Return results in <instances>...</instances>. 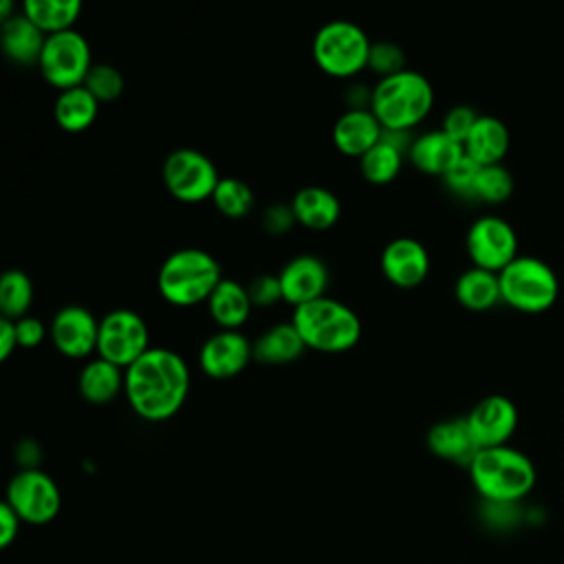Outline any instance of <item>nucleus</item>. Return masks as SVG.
<instances>
[{
	"instance_id": "1",
	"label": "nucleus",
	"mask_w": 564,
	"mask_h": 564,
	"mask_svg": "<svg viewBox=\"0 0 564 564\" xmlns=\"http://www.w3.org/2000/svg\"><path fill=\"white\" fill-rule=\"evenodd\" d=\"M189 392L187 361L172 348H150L126 368L123 394L130 410L150 423L172 419Z\"/></svg>"
},
{
	"instance_id": "2",
	"label": "nucleus",
	"mask_w": 564,
	"mask_h": 564,
	"mask_svg": "<svg viewBox=\"0 0 564 564\" xmlns=\"http://www.w3.org/2000/svg\"><path fill=\"white\" fill-rule=\"evenodd\" d=\"M467 471L480 498L494 505H513L535 485L531 458L509 445L478 449Z\"/></svg>"
},
{
	"instance_id": "3",
	"label": "nucleus",
	"mask_w": 564,
	"mask_h": 564,
	"mask_svg": "<svg viewBox=\"0 0 564 564\" xmlns=\"http://www.w3.org/2000/svg\"><path fill=\"white\" fill-rule=\"evenodd\" d=\"M434 106V88L419 70H401L383 77L370 90V110L390 132H410Z\"/></svg>"
},
{
	"instance_id": "4",
	"label": "nucleus",
	"mask_w": 564,
	"mask_h": 564,
	"mask_svg": "<svg viewBox=\"0 0 564 564\" xmlns=\"http://www.w3.org/2000/svg\"><path fill=\"white\" fill-rule=\"evenodd\" d=\"M220 280V264L209 251L185 247L176 249L161 262L156 286L167 304L189 308L203 302L207 304Z\"/></svg>"
},
{
	"instance_id": "5",
	"label": "nucleus",
	"mask_w": 564,
	"mask_h": 564,
	"mask_svg": "<svg viewBox=\"0 0 564 564\" xmlns=\"http://www.w3.org/2000/svg\"><path fill=\"white\" fill-rule=\"evenodd\" d=\"M291 322L304 346L317 352H346L361 339L359 315L328 295L293 308Z\"/></svg>"
},
{
	"instance_id": "6",
	"label": "nucleus",
	"mask_w": 564,
	"mask_h": 564,
	"mask_svg": "<svg viewBox=\"0 0 564 564\" xmlns=\"http://www.w3.org/2000/svg\"><path fill=\"white\" fill-rule=\"evenodd\" d=\"M372 42L366 31L350 20H330L313 37V59L322 73L335 79H350L368 68Z\"/></svg>"
},
{
	"instance_id": "7",
	"label": "nucleus",
	"mask_w": 564,
	"mask_h": 564,
	"mask_svg": "<svg viewBox=\"0 0 564 564\" xmlns=\"http://www.w3.org/2000/svg\"><path fill=\"white\" fill-rule=\"evenodd\" d=\"M498 280L502 302L518 311L540 313L557 300L560 284L555 271L533 256H518L511 260L498 273Z\"/></svg>"
},
{
	"instance_id": "8",
	"label": "nucleus",
	"mask_w": 564,
	"mask_h": 564,
	"mask_svg": "<svg viewBox=\"0 0 564 564\" xmlns=\"http://www.w3.org/2000/svg\"><path fill=\"white\" fill-rule=\"evenodd\" d=\"M37 68L44 82L57 88L59 93L84 86L93 68L88 40L75 29L48 35L44 42Z\"/></svg>"
},
{
	"instance_id": "9",
	"label": "nucleus",
	"mask_w": 564,
	"mask_h": 564,
	"mask_svg": "<svg viewBox=\"0 0 564 564\" xmlns=\"http://www.w3.org/2000/svg\"><path fill=\"white\" fill-rule=\"evenodd\" d=\"M150 348L148 324L137 311L115 308L99 319L97 357L126 370Z\"/></svg>"
},
{
	"instance_id": "10",
	"label": "nucleus",
	"mask_w": 564,
	"mask_h": 564,
	"mask_svg": "<svg viewBox=\"0 0 564 564\" xmlns=\"http://www.w3.org/2000/svg\"><path fill=\"white\" fill-rule=\"evenodd\" d=\"M163 185L181 203H203L220 181L214 161L194 148H178L163 161Z\"/></svg>"
},
{
	"instance_id": "11",
	"label": "nucleus",
	"mask_w": 564,
	"mask_h": 564,
	"mask_svg": "<svg viewBox=\"0 0 564 564\" xmlns=\"http://www.w3.org/2000/svg\"><path fill=\"white\" fill-rule=\"evenodd\" d=\"M22 522L48 524L55 520L62 507V494L57 482L42 469H20L7 485L4 500Z\"/></svg>"
},
{
	"instance_id": "12",
	"label": "nucleus",
	"mask_w": 564,
	"mask_h": 564,
	"mask_svg": "<svg viewBox=\"0 0 564 564\" xmlns=\"http://www.w3.org/2000/svg\"><path fill=\"white\" fill-rule=\"evenodd\" d=\"M467 253L474 267L500 273L518 258V238L513 227L500 216H480L467 229Z\"/></svg>"
},
{
	"instance_id": "13",
	"label": "nucleus",
	"mask_w": 564,
	"mask_h": 564,
	"mask_svg": "<svg viewBox=\"0 0 564 564\" xmlns=\"http://www.w3.org/2000/svg\"><path fill=\"white\" fill-rule=\"evenodd\" d=\"M48 335L59 355L68 359H84L93 350L97 352L99 322L88 308L68 304L53 315Z\"/></svg>"
},
{
	"instance_id": "14",
	"label": "nucleus",
	"mask_w": 564,
	"mask_h": 564,
	"mask_svg": "<svg viewBox=\"0 0 564 564\" xmlns=\"http://www.w3.org/2000/svg\"><path fill=\"white\" fill-rule=\"evenodd\" d=\"M253 359V344L240 330H218L198 350V366L212 379H231Z\"/></svg>"
},
{
	"instance_id": "15",
	"label": "nucleus",
	"mask_w": 564,
	"mask_h": 564,
	"mask_svg": "<svg viewBox=\"0 0 564 564\" xmlns=\"http://www.w3.org/2000/svg\"><path fill=\"white\" fill-rule=\"evenodd\" d=\"M469 432L478 449L507 445L518 425L516 405L502 394H489L480 399L465 416Z\"/></svg>"
},
{
	"instance_id": "16",
	"label": "nucleus",
	"mask_w": 564,
	"mask_h": 564,
	"mask_svg": "<svg viewBox=\"0 0 564 564\" xmlns=\"http://www.w3.org/2000/svg\"><path fill=\"white\" fill-rule=\"evenodd\" d=\"M379 267L392 286L414 289L423 284L430 273V253L419 240L401 236L383 247Z\"/></svg>"
},
{
	"instance_id": "17",
	"label": "nucleus",
	"mask_w": 564,
	"mask_h": 564,
	"mask_svg": "<svg viewBox=\"0 0 564 564\" xmlns=\"http://www.w3.org/2000/svg\"><path fill=\"white\" fill-rule=\"evenodd\" d=\"M282 286V300L293 308L324 297L328 286L326 264L311 253L291 258L278 273Z\"/></svg>"
},
{
	"instance_id": "18",
	"label": "nucleus",
	"mask_w": 564,
	"mask_h": 564,
	"mask_svg": "<svg viewBox=\"0 0 564 564\" xmlns=\"http://www.w3.org/2000/svg\"><path fill=\"white\" fill-rule=\"evenodd\" d=\"M383 137V128L370 108H348L333 126L335 148L352 159H361Z\"/></svg>"
},
{
	"instance_id": "19",
	"label": "nucleus",
	"mask_w": 564,
	"mask_h": 564,
	"mask_svg": "<svg viewBox=\"0 0 564 564\" xmlns=\"http://www.w3.org/2000/svg\"><path fill=\"white\" fill-rule=\"evenodd\" d=\"M463 154V143H458L443 130H430L419 134L416 139H412V145L408 150V159L416 170L441 178Z\"/></svg>"
},
{
	"instance_id": "20",
	"label": "nucleus",
	"mask_w": 564,
	"mask_h": 564,
	"mask_svg": "<svg viewBox=\"0 0 564 564\" xmlns=\"http://www.w3.org/2000/svg\"><path fill=\"white\" fill-rule=\"evenodd\" d=\"M289 205L293 209L295 223L313 231L330 229L341 214L339 198L322 185H306L297 189Z\"/></svg>"
},
{
	"instance_id": "21",
	"label": "nucleus",
	"mask_w": 564,
	"mask_h": 564,
	"mask_svg": "<svg viewBox=\"0 0 564 564\" xmlns=\"http://www.w3.org/2000/svg\"><path fill=\"white\" fill-rule=\"evenodd\" d=\"M425 441L434 456L456 465L469 467V463L478 454V445L465 419H447V421L434 423Z\"/></svg>"
},
{
	"instance_id": "22",
	"label": "nucleus",
	"mask_w": 564,
	"mask_h": 564,
	"mask_svg": "<svg viewBox=\"0 0 564 564\" xmlns=\"http://www.w3.org/2000/svg\"><path fill=\"white\" fill-rule=\"evenodd\" d=\"M44 42L46 35L22 13H15L0 26L2 53L18 66H37Z\"/></svg>"
},
{
	"instance_id": "23",
	"label": "nucleus",
	"mask_w": 564,
	"mask_h": 564,
	"mask_svg": "<svg viewBox=\"0 0 564 564\" xmlns=\"http://www.w3.org/2000/svg\"><path fill=\"white\" fill-rule=\"evenodd\" d=\"M249 289L238 280L223 278L207 300V311L220 330H238L251 315Z\"/></svg>"
},
{
	"instance_id": "24",
	"label": "nucleus",
	"mask_w": 564,
	"mask_h": 564,
	"mask_svg": "<svg viewBox=\"0 0 564 564\" xmlns=\"http://www.w3.org/2000/svg\"><path fill=\"white\" fill-rule=\"evenodd\" d=\"M463 150L478 165H498L509 150V130L500 119L480 115L465 139Z\"/></svg>"
},
{
	"instance_id": "25",
	"label": "nucleus",
	"mask_w": 564,
	"mask_h": 564,
	"mask_svg": "<svg viewBox=\"0 0 564 564\" xmlns=\"http://www.w3.org/2000/svg\"><path fill=\"white\" fill-rule=\"evenodd\" d=\"M123 383L126 370L101 357L86 361L77 377V390L82 399L93 405L110 403L123 390Z\"/></svg>"
},
{
	"instance_id": "26",
	"label": "nucleus",
	"mask_w": 564,
	"mask_h": 564,
	"mask_svg": "<svg viewBox=\"0 0 564 564\" xmlns=\"http://www.w3.org/2000/svg\"><path fill=\"white\" fill-rule=\"evenodd\" d=\"M99 112V101L84 88H68L57 93V99L53 104V117L55 123L70 134L88 130Z\"/></svg>"
},
{
	"instance_id": "27",
	"label": "nucleus",
	"mask_w": 564,
	"mask_h": 564,
	"mask_svg": "<svg viewBox=\"0 0 564 564\" xmlns=\"http://www.w3.org/2000/svg\"><path fill=\"white\" fill-rule=\"evenodd\" d=\"M82 11L79 0H24L20 13L29 18L46 37L70 31Z\"/></svg>"
},
{
	"instance_id": "28",
	"label": "nucleus",
	"mask_w": 564,
	"mask_h": 564,
	"mask_svg": "<svg viewBox=\"0 0 564 564\" xmlns=\"http://www.w3.org/2000/svg\"><path fill=\"white\" fill-rule=\"evenodd\" d=\"M454 295L458 304H463L469 311H487L502 300L498 273L471 267L458 275L454 284Z\"/></svg>"
},
{
	"instance_id": "29",
	"label": "nucleus",
	"mask_w": 564,
	"mask_h": 564,
	"mask_svg": "<svg viewBox=\"0 0 564 564\" xmlns=\"http://www.w3.org/2000/svg\"><path fill=\"white\" fill-rule=\"evenodd\" d=\"M306 350L293 322L275 324L267 328L253 341V359L262 364H291Z\"/></svg>"
},
{
	"instance_id": "30",
	"label": "nucleus",
	"mask_w": 564,
	"mask_h": 564,
	"mask_svg": "<svg viewBox=\"0 0 564 564\" xmlns=\"http://www.w3.org/2000/svg\"><path fill=\"white\" fill-rule=\"evenodd\" d=\"M405 156L403 150L381 137V141L359 159V172L372 185H388L399 176Z\"/></svg>"
},
{
	"instance_id": "31",
	"label": "nucleus",
	"mask_w": 564,
	"mask_h": 564,
	"mask_svg": "<svg viewBox=\"0 0 564 564\" xmlns=\"http://www.w3.org/2000/svg\"><path fill=\"white\" fill-rule=\"evenodd\" d=\"M33 304V282L20 269H9L0 278V313L7 319H22Z\"/></svg>"
},
{
	"instance_id": "32",
	"label": "nucleus",
	"mask_w": 564,
	"mask_h": 564,
	"mask_svg": "<svg viewBox=\"0 0 564 564\" xmlns=\"http://www.w3.org/2000/svg\"><path fill=\"white\" fill-rule=\"evenodd\" d=\"M214 207L225 216V218H242L253 209V192L251 187L236 176H220L214 196H212Z\"/></svg>"
},
{
	"instance_id": "33",
	"label": "nucleus",
	"mask_w": 564,
	"mask_h": 564,
	"mask_svg": "<svg viewBox=\"0 0 564 564\" xmlns=\"http://www.w3.org/2000/svg\"><path fill=\"white\" fill-rule=\"evenodd\" d=\"M511 192H513V178L502 163L480 167L476 187H474V198L485 203H502L511 196Z\"/></svg>"
},
{
	"instance_id": "34",
	"label": "nucleus",
	"mask_w": 564,
	"mask_h": 564,
	"mask_svg": "<svg viewBox=\"0 0 564 564\" xmlns=\"http://www.w3.org/2000/svg\"><path fill=\"white\" fill-rule=\"evenodd\" d=\"M126 86V79L121 75V70L112 64H93L84 88L101 104V101H115L117 97H121Z\"/></svg>"
},
{
	"instance_id": "35",
	"label": "nucleus",
	"mask_w": 564,
	"mask_h": 564,
	"mask_svg": "<svg viewBox=\"0 0 564 564\" xmlns=\"http://www.w3.org/2000/svg\"><path fill=\"white\" fill-rule=\"evenodd\" d=\"M368 68L375 75H379V79L397 75V73L405 70V53L394 42H372Z\"/></svg>"
},
{
	"instance_id": "36",
	"label": "nucleus",
	"mask_w": 564,
	"mask_h": 564,
	"mask_svg": "<svg viewBox=\"0 0 564 564\" xmlns=\"http://www.w3.org/2000/svg\"><path fill=\"white\" fill-rule=\"evenodd\" d=\"M482 165H478L474 159H469L467 154H463L443 176V183L447 189H452L458 196H474V187H476V178Z\"/></svg>"
},
{
	"instance_id": "37",
	"label": "nucleus",
	"mask_w": 564,
	"mask_h": 564,
	"mask_svg": "<svg viewBox=\"0 0 564 564\" xmlns=\"http://www.w3.org/2000/svg\"><path fill=\"white\" fill-rule=\"evenodd\" d=\"M478 117L480 115H476V110L469 108V106H454V108H449L445 112L441 130L445 134H449L452 139H456L458 143H465V139L469 137V132H471L474 123L478 121Z\"/></svg>"
},
{
	"instance_id": "38",
	"label": "nucleus",
	"mask_w": 564,
	"mask_h": 564,
	"mask_svg": "<svg viewBox=\"0 0 564 564\" xmlns=\"http://www.w3.org/2000/svg\"><path fill=\"white\" fill-rule=\"evenodd\" d=\"M249 297L253 306H273L282 300V286L280 278L271 273H262L249 282Z\"/></svg>"
},
{
	"instance_id": "39",
	"label": "nucleus",
	"mask_w": 564,
	"mask_h": 564,
	"mask_svg": "<svg viewBox=\"0 0 564 564\" xmlns=\"http://www.w3.org/2000/svg\"><path fill=\"white\" fill-rule=\"evenodd\" d=\"M15 333H18L20 348H35L44 341L46 326L42 324V319L33 317V315H26V317L15 322Z\"/></svg>"
},
{
	"instance_id": "40",
	"label": "nucleus",
	"mask_w": 564,
	"mask_h": 564,
	"mask_svg": "<svg viewBox=\"0 0 564 564\" xmlns=\"http://www.w3.org/2000/svg\"><path fill=\"white\" fill-rule=\"evenodd\" d=\"M267 231L271 234H284L293 227L295 223V216H293V209L291 205H273L264 212V218H262Z\"/></svg>"
},
{
	"instance_id": "41",
	"label": "nucleus",
	"mask_w": 564,
	"mask_h": 564,
	"mask_svg": "<svg viewBox=\"0 0 564 564\" xmlns=\"http://www.w3.org/2000/svg\"><path fill=\"white\" fill-rule=\"evenodd\" d=\"M20 522H22L20 516L7 502H2L0 505V546L2 549H7L18 538Z\"/></svg>"
},
{
	"instance_id": "42",
	"label": "nucleus",
	"mask_w": 564,
	"mask_h": 564,
	"mask_svg": "<svg viewBox=\"0 0 564 564\" xmlns=\"http://www.w3.org/2000/svg\"><path fill=\"white\" fill-rule=\"evenodd\" d=\"M18 333H15V322L2 317L0 319V361H7L13 350L18 348Z\"/></svg>"
}]
</instances>
